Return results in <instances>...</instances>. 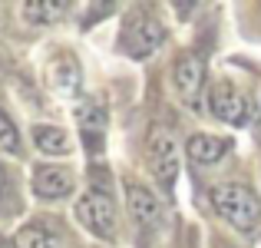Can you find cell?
<instances>
[{
	"instance_id": "cell-6",
	"label": "cell",
	"mask_w": 261,
	"mask_h": 248,
	"mask_svg": "<svg viewBox=\"0 0 261 248\" xmlns=\"http://www.w3.org/2000/svg\"><path fill=\"white\" fill-rule=\"evenodd\" d=\"M126 205L136 225H142V229H155L162 222V202L136 179H126Z\"/></svg>"
},
{
	"instance_id": "cell-10",
	"label": "cell",
	"mask_w": 261,
	"mask_h": 248,
	"mask_svg": "<svg viewBox=\"0 0 261 248\" xmlns=\"http://www.w3.org/2000/svg\"><path fill=\"white\" fill-rule=\"evenodd\" d=\"M80 66H76V60L70 57V53H60L57 60L50 63V86L57 89L60 96H76V89H80Z\"/></svg>"
},
{
	"instance_id": "cell-12",
	"label": "cell",
	"mask_w": 261,
	"mask_h": 248,
	"mask_svg": "<svg viewBox=\"0 0 261 248\" xmlns=\"http://www.w3.org/2000/svg\"><path fill=\"white\" fill-rule=\"evenodd\" d=\"M13 248H66L63 242H60L53 232H46L43 225H33L27 222L23 229L13 235Z\"/></svg>"
},
{
	"instance_id": "cell-3",
	"label": "cell",
	"mask_w": 261,
	"mask_h": 248,
	"mask_svg": "<svg viewBox=\"0 0 261 248\" xmlns=\"http://www.w3.org/2000/svg\"><path fill=\"white\" fill-rule=\"evenodd\" d=\"M76 218L96 238H116V209L109 195H102V192L93 189L83 192V199H76Z\"/></svg>"
},
{
	"instance_id": "cell-17",
	"label": "cell",
	"mask_w": 261,
	"mask_h": 248,
	"mask_svg": "<svg viewBox=\"0 0 261 248\" xmlns=\"http://www.w3.org/2000/svg\"><path fill=\"white\" fill-rule=\"evenodd\" d=\"M0 248H7V242H4V238H0Z\"/></svg>"
},
{
	"instance_id": "cell-7",
	"label": "cell",
	"mask_w": 261,
	"mask_h": 248,
	"mask_svg": "<svg viewBox=\"0 0 261 248\" xmlns=\"http://www.w3.org/2000/svg\"><path fill=\"white\" fill-rule=\"evenodd\" d=\"M73 189H76V179L66 165H37L33 169V192L40 199H66Z\"/></svg>"
},
{
	"instance_id": "cell-9",
	"label": "cell",
	"mask_w": 261,
	"mask_h": 248,
	"mask_svg": "<svg viewBox=\"0 0 261 248\" xmlns=\"http://www.w3.org/2000/svg\"><path fill=\"white\" fill-rule=\"evenodd\" d=\"M185 146H189V156L195 162L212 165V162H218L231 149V139H225V136H212V133H195Z\"/></svg>"
},
{
	"instance_id": "cell-8",
	"label": "cell",
	"mask_w": 261,
	"mask_h": 248,
	"mask_svg": "<svg viewBox=\"0 0 261 248\" xmlns=\"http://www.w3.org/2000/svg\"><path fill=\"white\" fill-rule=\"evenodd\" d=\"M172 80H175V89L182 100H195L202 93V83H205V66L195 53H182L175 60V70H172Z\"/></svg>"
},
{
	"instance_id": "cell-1",
	"label": "cell",
	"mask_w": 261,
	"mask_h": 248,
	"mask_svg": "<svg viewBox=\"0 0 261 248\" xmlns=\"http://www.w3.org/2000/svg\"><path fill=\"white\" fill-rule=\"evenodd\" d=\"M212 205H215V212L225 222H231L242 232H251L261 218V199L242 182L215 185V189H212Z\"/></svg>"
},
{
	"instance_id": "cell-2",
	"label": "cell",
	"mask_w": 261,
	"mask_h": 248,
	"mask_svg": "<svg viewBox=\"0 0 261 248\" xmlns=\"http://www.w3.org/2000/svg\"><path fill=\"white\" fill-rule=\"evenodd\" d=\"M159 46H162V27L155 23L146 10L126 13L122 30H119V50L133 60H146V57H152Z\"/></svg>"
},
{
	"instance_id": "cell-14",
	"label": "cell",
	"mask_w": 261,
	"mask_h": 248,
	"mask_svg": "<svg viewBox=\"0 0 261 248\" xmlns=\"http://www.w3.org/2000/svg\"><path fill=\"white\" fill-rule=\"evenodd\" d=\"M17 146H20L17 126H13V119L0 109V149H4V153H17Z\"/></svg>"
},
{
	"instance_id": "cell-13",
	"label": "cell",
	"mask_w": 261,
	"mask_h": 248,
	"mask_svg": "<svg viewBox=\"0 0 261 248\" xmlns=\"http://www.w3.org/2000/svg\"><path fill=\"white\" fill-rule=\"evenodd\" d=\"M66 4H53V0H33V4H23V17L33 20V23H57L63 17Z\"/></svg>"
},
{
	"instance_id": "cell-15",
	"label": "cell",
	"mask_w": 261,
	"mask_h": 248,
	"mask_svg": "<svg viewBox=\"0 0 261 248\" xmlns=\"http://www.w3.org/2000/svg\"><path fill=\"white\" fill-rule=\"evenodd\" d=\"M255 116H258V119H261V89H258V93H255Z\"/></svg>"
},
{
	"instance_id": "cell-11",
	"label": "cell",
	"mask_w": 261,
	"mask_h": 248,
	"mask_svg": "<svg viewBox=\"0 0 261 248\" xmlns=\"http://www.w3.org/2000/svg\"><path fill=\"white\" fill-rule=\"evenodd\" d=\"M33 142H37V149L46 153V156H66L73 149L70 133L60 129V126H33Z\"/></svg>"
},
{
	"instance_id": "cell-5",
	"label": "cell",
	"mask_w": 261,
	"mask_h": 248,
	"mask_svg": "<svg viewBox=\"0 0 261 248\" xmlns=\"http://www.w3.org/2000/svg\"><path fill=\"white\" fill-rule=\"evenodd\" d=\"M146 159H149V169L155 172V179H159L166 189H172L175 176H178V146L172 142V136L162 133V129H155V133L149 136Z\"/></svg>"
},
{
	"instance_id": "cell-4",
	"label": "cell",
	"mask_w": 261,
	"mask_h": 248,
	"mask_svg": "<svg viewBox=\"0 0 261 248\" xmlns=\"http://www.w3.org/2000/svg\"><path fill=\"white\" fill-rule=\"evenodd\" d=\"M208 109L215 119L228 122V126H248L251 122V106L242 93H238L235 83L218 80L215 86L208 89Z\"/></svg>"
},
{
	"instance_id": "cell-16",
	"label": "cell",
	"mask_w": 261,
	"mask_h": 248,
	"mask_svg": "<svg viewBox=\"0 0 261 248\" xmlns=\"http://www.w3.org/2000/svg\"><path fill=\"white\" fill-rule=\"evenodd\" d=\"M0 185H4V165H0Z\"/></svg>"
}]
</instances>
